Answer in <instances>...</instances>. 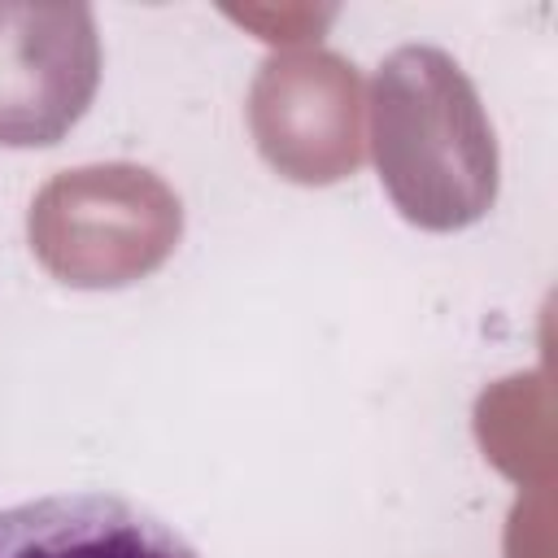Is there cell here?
Instances as JSON below:
<instances>
[{"label":"cell","mask_w":558,"mask_h":558,"mask_svg":"<svg viewBox=\"0 0 558 558\" xmlns=\"http://www.w3.org/2000/svg\"><path fill=\"white\" fill-rule=\"evenodd\" d=\"M0 558H201L174 523L113 493H52L0 510Z\"/></svg>","instance_id":"6da1fadb"}]
</instances>
